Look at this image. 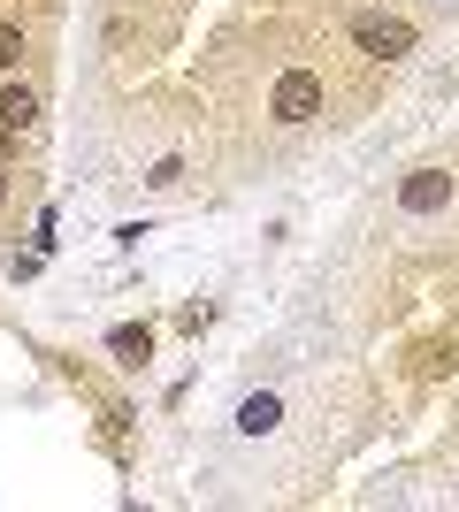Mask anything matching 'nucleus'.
Returning a JSON list of instances; mask_svg holds the SVG:
<instances>
[{"label": "nucleus", "mask_w": 459, "mask_h": 512, "mask_svg": "<svg viewBox=\"0 0 459 512\" xmlns=\"http://www.w3.org/2000/svg\"><path fill=\"white\" fill-rule=\"evenodd\" d=\"M414 23L391 16V8H368V16H352V46L360 54H375V62H398V54H414Z\"/></svg>", "instance_id": "1"}, {"label": "nucleus", "mask_w": 459, "mask_h": 512, "mask_svg": "<svg viewBox=\"0 0 459 512\" xmlns=\"http://www.w3.org/2000/svg\"><path fill=\"white\" fill-rule=\"evenodd\" d=\"M268 115H276L284 130L314 123V115H322V77H314V69H284V77H276V92H268Z\"/></svg>", "instance_id": "2"}, {"label": "nucleus", "mask_w": 459, "mask_h": 512, "mask_svg": "<svg viewBox=\"0 0 459 512\" xmlns=\"http://www.w3.org/2000/svg\"><path fill=\"white\" fill-rule=\"evenodd\" d=\"M398 207H406V214H444V207H452V176H444V169H414L406 184H398Z\"/></svg>", "instance_id": "3"}, {"label": "nucleus", "mask_w": 459, "mask_h": 512, "mask_svg": "<svg viewBox=\"0 0 459 512\" xmlns=\"http://www.w3.org/2000/svg\"><path fill=\"white\" fill-rule=\"evenodd\" d=\"M31 123H39V92H31V85H8V77H0V130H16V138H23Z\"/></svg>", "instance_id": "4"}, {"label": "nucleus", "mask_w": 459, "mask_h": 512, "mask_svg": "<svg viewBox=\"0 0 459 512\" xmlns=\"http://www.w3.org/2000/svg\"><path fill=\"white\" fill-rule=\"evenodd\" d=\"M108 352L123 367H146L153 360V329H138V321H123V329H108Z\"/></svg>", "instance_id": "5"}, {"label": "nucleus", "mask_w": 459, "mask_h": 512, "mask_svg": "<svg viewBox=\"0 0 459 512\" xmlns=\"http://www.w3.org/2000/svg\"><path fill=\"white\" fill-rule=\"evenodd\" d=\"M276 421H284V406H276L268 390H261V398H245V406H238V428H245V436H268V428H276Z\"/></svg>", "instance_id": "6"}, {"label": "nucleus", "mask_w": 459, "mask_h": 512, "mask_svg": "<svg viewBox=\"0 0 459 512\" xmlns=\"http://www.w3.org/2000/svg\"><path fill=\"white\" fill-rule=\"evenodd\" d=\"M16 62H23V31L0 23V77H16Z\"/></svg>", "instance_id": "7"}, {"label": "nucleus", "mask_w": 459, "mask_h": 512, "mask_svg": "<svg viewBox=\"0 0 459 512\" xmlns=\"http://www.w3.org/2000/svg\"><path fill=\"white\" fill-rule=\"evenodd\" d=\"M176 176H184V161H176V153H169V161H153V176H146V184H153V192H169Z\"/></svg>", "instance_id": "8"}, {"label": "nucleus", "mask_w": 459, "mask_h": 512, "mask_svg": "<svg viewBox=\"0 0 459 512\" xmlns=\"http://www.w3.org/2000/svg\"><path fill=\"white\" fill-rule=\"evenodd\" d=\"M8 153H16V130H0V161H8Z\"/></svg>", "instance_id": "9"}]
</instances>
